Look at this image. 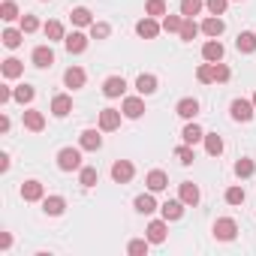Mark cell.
Instances as JSON below:
<instances>
[{"instance_id":"cell-1","label":"cell","mask_w":256,"mask_h":256,"mask_svg":"<svg viewBox=\"0 0 256 256\" xmlns=\"http://www.w3.org/2000/svg\"><path fill=\"white\" fill-rule=\"evenodd\" d=\"M58 169H60V172H76V169H82V151H78V148H64V151L58 154Z\"/></svg>"},{"instance_id":"cell-2","label":"cell","mask_w":256,"mask_h":256,"mask_svg":"<svg viewBox=\"0 0 256 256\" xmlns=\"http://www.w3.org/2000/svg\"><path fill=\"white\" fill-rule=\"evenodd\" d=\"M160 30H163V24H157V18H151V16H145V18L136 22V34H139L142 40H157Z\"/></svg>"},{"instance_id":"cell-3","label":"cell","mask_w":256,"mask_h":256,"mask_svg":"<svg viewBox=\"0 0 256 256\" xmlns=\"http://www.w3.org/2000/svg\"><path fill=\"white\" fill-rule=\"evenodd\" d=\"M235 232H238V226H235V220H229V217H220V220L214 223V238H217V241H232Z\"/></svg>"},{"instance_id":"cell-4","label":"cell","mask_w":256,"mask_h":256,"mask_svg":"<svg viewBox=\"0 0 256 256\" xmlns=\"http://www.w3.org/2000/svg\"><path fill=\"white\" fill-rule=\"evenodd\" d=\"M133 175H136V169H133L130 160H114V166H112V178H114L118 184H126Z\"/></svg>"},{"instance_id":"cell-5","label":"cell","mask_w":256,"mask_h":256,"mask_svg":"<svg viewBox=\"0 0 256 256\" xmlns=\"http://www.w3.org/2000/svg\"><path fill=\"white\" fill-rule=\"evenodd\" d=\"M118 126H120V112L118 108H102L100 112V130L112 133V130H118Z\"/></svg>"},{"instance_id":"cell-6","label":"cell","mask_w":256,"mask_h":256,"mask_svg":"<svg viewBox=\"0 0 256 256\" xmlns=\"http://www.w3.org/2000/svg\"><path fill=\"white\" fill-rule=\"evenodd\" d=\"M22 199L24 202H42L46 199V187L40 181H24L22 184Z\"/></svg>"},{"instance_id":"cell-7","label":"cell","mask_w":256,"mask_h":256,"mask_svg":"<svg viewBox=\"0 0 256 256\" xmlns=\"http://www.w3.org/2000/svg\"><path fill=\"white\" fill-rule=\"evenodd\" d=\"M253 100H235L232 106H229V112H232V118L235 120H250L253 118Z\"/></svg>"},{"instance_id":"cell-8","label":"cell","mask_w":256,"mask_h":256,"mask_svg":"<svg viewBox=\"0 0 256 256\" xmlns=\"http://www.w3.org/2000/svg\"><path fill=\"white\" fill-rule=\"evenodd\" d=\"M72 112V96L70 94H58L54 100H52V114L54 118H66Z\"/></svg>"},{"instance_id":"cell-9","label":"cell","mask_w":256,"mask_h":256,"mask_svg":"<svg viewBox=\"0 0 256 256\" xmlns=\"http://www.w3.org/2000/svg\"><path fill=\"white\" fill-rule=\"evenodd\" d=\"M223 30H226V24H223V18H220V16H208V18L202 22V34H205V36H211V40H217Z\"/></svg>"},{"instance_id":"cell-10","label":"cell","mask_w":256,"mask_h":256,"mask_svg":"<svg viewBox=\"0 0 256 256\" xmlns=\"http://www.w3.org/2000/svg\"><path fill=\"white\" fill-rule=\"evenodd\" d=\"M126 90V82L120 78V76H112V78H106L102 82V94L108 96V100H114V96H120Z\"/></svg>"},{"instance_id":"cell-11","label":"cell","mask_w":256,"mask_h":256,"mask_svg":"<svg viewBox=\"0 0 256 256\" xmlns=\"http://www.w3.org/2000/svg\"><path fill=\"white\" fill-rule=\"evenodd\" d=\"M124 114H126V118H133V120L142 118V114H145V102H142V96H126V100H124Z\"/></svg>"},{"instance_id":"cell-12","label":"cell","mask_w":256,"mask_h":256,"mask_svg":"<svg viewBox=\"0 0 256 256\" xmlns=\"http://www.w3.org/2000/svg\"><path fill=\"white\" fill-rule=\"evenodd\" d=\"M64 46H66V52H70V54H82V52L88 48V36L76 30V34H70V36L64 40Z\"/></svg>"},{"instance_id":"cell-13","label":"cell","mask_w":256,"mask_h":256,"mask_svg":"<svg viewBox=\"0 0 256 256\" xmlns=\"http://www.w3.org/2000/svg\"><path fill=\"white\" fill-rule=\"evenodd\" d=\"M52 64H54V52H52L48 46H36V48H34V66L46 70V66H52Z\"/></svg>"},{"instance_id":"cell-14","label":"cell","mask_w":256,"mask_h":256,"mask_svg":"<svg viewBox=\"0 0 256 256\" xmlns=\"http://www.w3.org/2000/svg\"><path fill=\"white\" fill-rule=\"evenodd\" d=\"M78 145H82L84 151H100V148H102V136H100L96 130H84V133L78 136Z\"/></svg>"},{"instance_id":"cell-15","label":"cell","mask_w":256,"mask_h":256,"mask_svg":"<svg viewBox=\"0 0 256 256\" xmlns=\"http://www.w3.org/2000/svg\"><path fill=\"white\" fill-rule=\"evenodd\" d=\"M166 223H169L166 217H163V220H154V223L148 226V235H145V238H148L151 244H163V241H166Z\"/></svg>"},{"instance_id":"cell-16","label":"cell","mask_w":256,"mask_h":256,"mask_svg":"<svg viewBox=\"0 0 256 256\" xmlns=\"http://www.w3.org/2000/svg\"><path fill=\"white\" fill-rule=\"evenodd\" d=\"M24 126H28L30 133H40L42 126H46V114L36 112V108H28V112H24Z\"/></svg>"},{"instance_id":"cell-17","label":"cell","mask_w":256,"mask_h":256,"mask_svg":"<svg viewBox=\"0 0 256 256\" xmlns=\"http://www.w3.org/2000/svg\"><path fill=\"white\" fill-rule=\"evenodd\" d=\"M181 139L187 142V145H196V142H205V130L199 124H187L184 130H181Z\"/></svg>"},{"instance_id":"cell-18","label":"cell","mask_w":256,"mask_h":256,"mask_svg":"<svg viewBox=\"0 0 256 256\" xmlns=\"http://www.w3.org/2000/svg\"><path fill=\"white\" fill-rule=\"evenodd\" d=\"M202 58H205L208 64H217V60H223V46H220L217 40H208V42L202 46Z\"/></svg>"},{"instance_id":"cell-19","label":"cell","mask_w":256,"mask_h":256,"mask_svg":"<svg viewBox=\"0 0 256 256\" xmlns=\"http://www.w3.org/2000/svg\"><path fill=\"white\" fill-rule=\"evenodd\" d=\"M166 187H169V178H166L163 169L148 172V190H151V193H160V190H166Z\"/></svg>"},{"instance_id":"cell-20","label":"cell","mask_w":256,"mask_h":256,"mask_svg":"<svg viewBox=\"0 0 256 256\" xmlns=\"http://www.w3.org/2000/svg\"><path fill=\"white\" fill-rule=\"evenodd\" d=\"M178 199H181L184 205H196V202H199V187H196L193 181H184L181 190H178Z\"/></svg>"},{"instance_id":"cell-21","label":"cell","mask_w":256,"mask_h":256,"mask_svg":"<svg viewBox=\"0 0 256 256\" xmlns=\"http://www.w3.org/2000/svg\"><path fill=\"white\" fill-rule=\"evenodd\" d=\"M64 208H66L64 196H46V199H42V211H46L48 217H58V214H64Z\"/></svg>"},{"instance_id":"cell-22","label":"cell","mask_w":256,"mask_h":256,"mask_svg":"<svg viewBox=\"0 0 256 256\" xmlns=\"http://www.w3.org/2000/svg\"><path fill=\"white\" fill-rule=\"evenodd\" d=\"M160 211H163L166 220H181V214H184V202H181V199H169V202L160 205Z\"/></svg>"},{"instance_id":"cell-23","label":"cell","mask_w":256,"mask_h":256,"mask_svg":"<svg viewBox=\"0 0 256 256\" xmlns=\"http://www.w3.org/2000/svg\"><path fill=\"white\" fill-rule=\"evenodd\" d=\"M136 90H139L142 96L154 94V90H157V76H151V72H142V76L136 78Z\"/></svg>"},{"instance_id":"cell-24","label":"cell","mask_w":256,"mask_h":256,"mask_svg":"<svg viewBox=\"0 0 256 256\" xmlns=\"http://www.w3.org/2000/svg\"><path fill=\"white\" fill-rule=\"evenodd\" d=\"M175 112H178V114H181V118H184V120H193V118H196V114H199V102H196V100H190V96H187V100H181V102H178V106H175Z\"/></svg>"},{"instance_id":"cell-25","label":"cell","mask_w":256,"mask_h":256,"mask_svg":"<svg viewBox=\"0 0 256 256\" xmlns=\"http://www.w3.org/2000/svg\"><path fill=\"white\" fill-rule=\"evenodd\" d=\"M64 82H66V88H72V90L82 88V84H84V70H82V66H70V70L64 72Z\"/></svg>"},{"instance_id":"cell-26","label":"cell","mask_w":256,"mask_h":256,"mask_svg":"<svg viewBox=\"0 0 256 256\" xmlns=\"http://www.w3.org/2000/svg\"><path fill=\"white\" fill-rule=\"evenodd\" d=\"M235 46H238V52H244V54H253V52H256V34H250V30L238 34Z\"/></svg>"},{"instance_id":"cell-27","label":"cell","mask_w":256,"mask_h":256,"mask_svg":"<svg viewBox=\"0 0 256 256\" xmlns=\"http://www.w3.org/2000/svg\"><path fill=\"white\" fill-rule=\"evenodd\" d=\"M136 211H139V214H154V211H157V199H154L151 193L136 196Z\"/></svg>"},{"instance_id":"cell-28","label":"cell","mask_w":256,"mask_h":256,"mask_svg":"<svg viewBox=\"0 0 256 256\" xmlns=\"http://www.w3.org/2000/svg\"><path fill=\"white\" fill-rule=\"evenodd\" d=\"M72 24L76 28H90L94 24V16H90V10H84V6H78V10H72Z\"/></svg>"},{"instance_id":"cell-29","label":"cell","mask_w":256,"mask_h":256,"mask_svg":"<svg viewBox=\"0 0 256 256\" xmlns=\"http://www.w3.org/2000/svg\"><path fill=\"white\" fill-rule=\"evenodd\" d=\"M22 40H24V30H22V28H18V30H16V28H6V30H4V46H6V48H18Z\"/></svg>"},{"instance_id":"cell-30","label":"cell","mask_w":256,"mask_h":256,"mask_svg":"<svg viewBox=\"0 0 256 256\" xmlns=\"http://www.w3.org/2000/svg\"><path fill=\"white\" fill-rule=\"evenodd\" d=\"M205 151H208L211 157H220V154H223V139H220L217 133H205Z\"/></svg>"},{"instance_id":"cell-31","label":"cell","mask_w":256,"mask_h":256,"mask_svg":"<svg viewBox=\"0 0 256 256\" xmlns=\"http://www.w3.org/2000/svg\"><path fill=\"white\" fill-rule=\"evenodd\" d=\"M22 72H24V64L22 60H16V58H6L4 60V76L6 78H18Z\"/></svg>"},{"instance_id":"cell-32","label":"cell","mask_w":256,"mask_h":256,"mask_svg":"<svg viewBox=\"0 0 256 256\" xmlns=\"http://www.w3.org/2000/svg\"><path fill=\"white\" fill-rule=\"evenodd\" d=\"M175 160H178L181 166H190V163L196 160V154H193V145H187V142H184V145H178V148H175Z\"/></svg>"},{"instance_id":"cell-33","label":"cell","mask_w":256,"mask_h":256,"mask_svg":"<svg viewBox=\"0 0 256 256\" xmlns=\"http://www.w3.org/2000/svg\"><path fill=\"white\" fill-rule=\"evenodd\" d=\"M96 178H100V172H96L94 166H82V169H78V184H82V187H94Z\"/></svg>"},{"instance_id":"cell-34","label":"cell","mask_w":256,"mask_h":256,"mask_svg":"<svg viewBox=\"0 0 256 256\" xmlns=\"http://www.w3.org/2000/svg\"><path fill=\"white\" fill-rule=\"evenodd\" d=\"M202 0H181V16L184 18H193V16H199L202 12Z\"/></svg>"},{"instance_id":"cell-35","label":"cell","mask_w":256,"mask_h":256,"mask_svg":"<svg viewBox=\"0 0 256 256\" xmlns=\"http://www.w3.org/2000/svg\"><path fill=\"white\" fill-rule=\"evenodd\" d=\"M42 30H46V36H48V42L66 40V36H64V24H60V22H46V28H42Z\"/></svg>"},{"instance_id":"cell-36","label":"cell","mask_w":256,"mask_h":256,"mask_svg":"<svg viewBox=\"0 0 256 256\" xmlns=\"http://www.w3.org/2000/svg\"><path fill=\"white\" fill-rule=\"evenodd\" d=\"M181 24H184V16H163V30L166 34H181Z\"/></svg>"},{"instance_id":"cell-37","label":"cell","mask_w":256,"mask_h":256,"mask_svg":"<svg viewBox=\"0 0 256 256\" xmlns=\"http://www.w3.org/2000/svg\"><path fill=\"white\" fill-rule=\"evenodd\" d=\"M196 34H199V24H196L193 18H184V24H181V40H184V42H193Z\"/></svg>"},{"instance_id":"cell-38","label":"cell","mask_w":256,"mask_h":256,"mask_svg":"<svg viewBox=\"0 0 256 256\" xmlns=\"http://www.w3.org/2000/svg\"><path fill=\"white\" fill-rule=\"evenodd\" d=\"M0 18H4V22H16L18 18V6L12 4V0H4V6H0Z\"/></svg>"},{"instance_id":"cell-39","label":"cell","mask_w":256,"mask_h":256,"mask_svg":"<svg viewBox=\"0 0 256 256\" xmlns=\"http://www.w3.org/2000/svg\"><path fill=\"white\" fill-rule=\"evenodd\" d=\"M196 78H199L202 84H211V82H214V64H208V60H205V64L196 70Z\"/></svg>"},{"instance_id":"cell-40","label":"cell","mask_w":256,"mask_h":256,"mask_svg":"<svg viewBox=\"0 0 256 256\" xmlns=\"http://www.w3.org/2000/svg\"><path fill=\"white\" fill-rule=\"evenodd\" d=\"M253 169H256V166H253V160H247V157H241V160L235 163V175H238V178H250Z\"/></svg>"},{"instance_id":"cell-41","label":"cell","mask_w":256,"mask_h":256,"mask_svg":"<svg viewBox=\"0 0 256 256\" xmlns=\"http://www.w3.org/2000/svg\"><path fill=\"white\" fill-rule=\"evenodd\" d=\"M145 12H148L151 18H160V16H166V0H148Z\"/></svg>"},{"instance_id":"cell-42","label":"cell","mask_w":256,"mask_h":256,"mask_svg":"<svg viewBox=\"0 0 256 256\" xmlns=\"http://www.w3.org/2000/svg\"><path fill=\"white\" fill-rule=\"evenodd\" d=\"M148 238H136V241H130V247H126V253L130 256H142V253H148Z\"/></svg>"},{"instance_id":"cell-43","label":"cell","mask_w":256,"mask_h":256,"mask_svg":"<svg viewBox=\"0 0 256 256\" xmlns=\"http://www.w3.org/2000/svg\"><path fill=\"white\" fill-rule=\"evenodd\" d=\"M34 94H36V90H34L30 84H22V88H16V94H12V100H18V102L24 106V102H30V100H34Z\"/></svg>"},{"instance_id":"cell-44","label":"cell","mask_w":256,"mask_h":256,"mask_svg":"<svg viewBox=\"0 0 256 256\" xmlns=\"http://www.w3.org/2000/svg\"><path fill=\"white\" fill-rule=\"evenodd\" d=\"M108 34H112V28H108L106 22H94V24H90V36H94V40H106Z\"/></svg>"},{"instance_id":"cell-45","label":"cell","mask_w":256,"mask_h":256,"mask_svg":"<svg viewBox=\"0 0 256 256\" xmlns=\"http://www.w3.org/2000/svg\"><path fill=\"white\" fill-rule=\"evenodd\" d=\"M226 202L229 205H241L244 202V187H229L226 190Z\"/></svg>"},{"instance_id":"cell-46","label":"cell","mask_w":256,"mask_h":256,"mask_svg":"<svg viewBox=\"0 0 256 256\" xmlns=\"http://www.w3.org/2000/svg\"><path fill=\"white\" fill-rule=\"evenodd\" d=\"M226 4H229V0H205V6H208L211 16H223L226 12Z\"/></svg>"},{"instance_id":"cell-47","label":"cell","mask_w":256,"mask_h":256,"mask_svg":"<svg viewBox=\"0 0 256 256\" xmlns=\"http://www.w3.org/2000/svg\"><path fill=\"white\" fill-rule=\"evenodd\" d=\"M22 30H24V34L40 30V18H36V16H22Z\"/></svg>"},{"instance_id":"cell-48","label":"cell","mask_w":256,"mask_h":256,"mask_svg":"<svg viewBox=\"0 0 256 256\" xmlns=\"http://www.w3.org/2000/svg\"><path fill=\"white\" fill-rule=\"evenodd\" d=\"M229 76H232V72H229V66L217 60V64H214V82H229Z\"/></svg>"},{"instance_id":"cell-49","label":"cell","mask_w":256,"mask_h":256,"mask_svg":"<svg viewBox=\"0 0 256 256\" xmlns=\"http://www.w3.org/2000/svg\"><path fill=\"white\" fill-rule=\"evenodd\" d=\"M12 94H16L12 88H0V102H10V100H12Z\"/></svg>"},{"instance_id":"cell-50","label":"cell","mask_w":256,"mask_h":256,"mask_svg":"<svg viewBox=\"0 0 256 256\" xmlns=\"http://www.w3.org/2000/svg\"><path fill=\"white\" fill-rule=\"evenodd\" d=\"M10 244H12V235L4 232V235H0V250H10Z\"/></svg>"},{"instance_id":"cell-51","label":"cell","mask_w":256,"mask_h":256,"mask_svg":"<svg viewBox=\"0 0 256 256\" xmlns=\"http://www.w3.org/2000/svg\"><path fill=\"white\" fill-rule=\"evenodd\" d=\"M10 169V154H0V172Z\"/></svg>"},{"instance_id":"cell-52","label":"cell","mask_w":256,"mask_h":256,"mask_svg":"<svg viewBox=\"0 0 256 256\" xmlns=\"http://www.w3.org/2000/svg\"><path fill=\"white\" fill-rule=\"evenodd\" d=\"M6 130H10V118L0 114V133H6Z\"/></svg>"},{"instance_id":"cell-53","label":"cell","mask_w":256,"mask_h":256,"mask_svg":"<svg viewBox=\"0 0 256 256\" xmlns=\"http://www.w3.org/2000/svg\"><path fill=\"white\" fill-rule=\"evenodd\" d=\"M253 106H256V94H253Z\"/></svg>"}]
</instances>
